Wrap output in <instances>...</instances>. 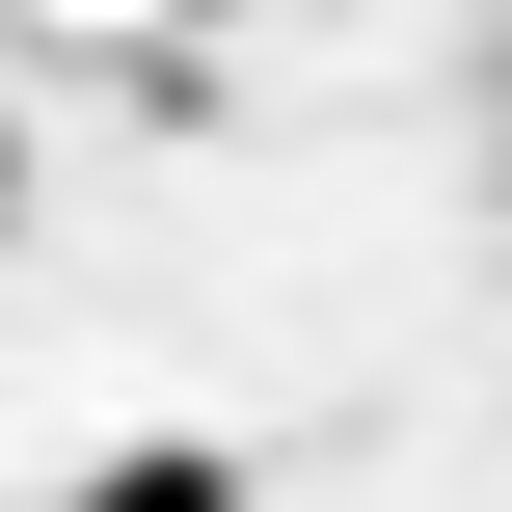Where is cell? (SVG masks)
Masks as SVG:
<instances>
[{"label": "cell", "instance_id": "obj_1", "mask_svg": "<svg viewBox=\"0 0 512 512\" xmlns=\"http://www.w3.org/2000/svg\"><path fill=\"white\" fill-rule=\"evenodd\" d=\"M81 512H243V459H216V432H162V459H108Z\"/></svg>", "mask_w": 512, "mask_h": 512}]
</instances>
